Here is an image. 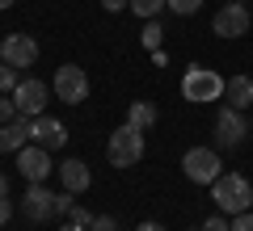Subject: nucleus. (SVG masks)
Listing matches in <instances>:
<instances>
[{"mask_svg":"<svg viewBox=\"0 0 253 231\" xmlns=\"http://www.w3.org/2000/svg\"><path fill=\"white\" fill-rule=\"evenodd\" d=\"M249 126H253V118H249Z\"/></svg>","mask_w":253,"mask_h":231,"instance_id":"nucleus-34","label":"nucleus"},{"mask_svg":"<svg viewBox=\"0 0 253 231\" xmlns=\"http://www.w3.org/2000/svg\"><path fill=\"white\" fill-rule=\"evenodd\" d=\"M30 143H38V147H46V151H59L63 143H68V126H63L59 118L42 114V118H34V131H30Z\"/></svg>","mask_w":253,"mask_h":231,"instance_id":"nucleus-12","label":"nucleus"},{"mask_svg":"<svg viewBox=\"0 0 253 231\" xmlns=\"http://www.w3.org/2000/svg\"><path fill=\"white\" fill-rule=\"evenodd\" d=\"M161 34H165V30H161V21H144V46H148V51H161Z\"/></svg>","mask_w":253,"mask_h":231,"instance_id":"nucleus-18","label":"nucleus"},{"mask_svg":"<svg viewBox=\"0 0 253 231\" xmlns=\"http://www.w3.org/2000/svg\"><path fill=\"white\" fill-rule=\"evenodd\" d=\"M17 114L21 109H17V101H13V93H0V126H9Z\"/></svg>","mask_w":253,"mask_h":231,"instance_id":"nucleus-19","label":"nucleus"},{"mask_svg":"<svg viewBox=\"0 0 253 231\" xmlns=\"http://www.w3.org/2000/svg\"><path fill=\"white\" fill-rule=\"evenodd\" d=\"M101 9L106 13H123V9H131V0H101Z\"/></svg>","mask_w":253,"mask_h":231,"instance_id":"nucleus-27","label":"nucleus"},{"mask_svg":"<svg viewBox=\"0 0 253 231\" xmlns=\"http://www.w3.org/2000/svg\"><path fill=\"white\" fill-rule=\"evenodd\" d=\"M21 214H26L30 223H46L55 219V194L46 185H30L26 198H21Z\"/></svg>","mask_w":253,"mask_h":231,"instance_id":"nucleus-11","label":"nucleus"},{"mask_svg":"<svg viewBox=\"0 0 253 231\" xmlns=\"http://www.w3.org/2000/svg\"><path fill=\"white\" fill-rule=\"evenodd\" d=\"M249 26H253V17H249V9H245V0H228L224 9L211 17V34L215 38H245Z\"/></svg>","mask_w":253,"mask_h":231,"instance_id":"nucleus-7","label":"nucleus"},{"mask_svg":"<svg viewBox=\"0 0 253 231\" xmlns=\"http://www.w3.org/2000/svg\"><path fill=\"white\" fill-rule=\"evenodd\" d=\"M126 122H131V126H135V131H152V126H156V105H152V101H131V109H126Z\"/></svg>","mask_w":253,"mask_h":231,"instance_id":"nucleus-16","label":"nucleus"},{"mask_svg":"<svg viewBox=\"0 0 253 231\" xmlns=\"http://www.w3.org/2000/svg\"><path fill=\"white\" fill-rule=\"evenodd\" d=\"M211 198H215L219 214H245L253 206V185L241 172H219V181L211 185Z\"/></svg>","mask_w":253,"mask_h":231,"instance_id":"nucleus-3","label":"nucleus"},{"mask_svg":"<svg viewBox=\"0 0 253 231\" xmlns=\"http://www.w3.org/2000/svg\"><path fill=\"white\" fill-rule=\"evenodd\" d=\"M59 231H89V227H81V223H72V219H68V223H63Z\"/></svg>","mask_w":253,"mask_h":231,"instance_id":"nucleus-30","label":"nucleus"},{"mask_svg":"<svg viewBox=\"0 0 253 231\" xmlns=\"http://www.w3.org/2000/svg\"><path fill=\"white\" fill-rule=\"evenodd\" d=\"M106 160L114 164V168H135V164L144 160V131H135L131 122H123L118 131H110Z\"/></svg>","mask_w":253,"mask_h":231,"instance_id":"nucleus-2","label":"nucleus"},{"mask_svg":"<svg viewBox=\"0 0 253 231\" xmlns=\"http://www.w3.org/2000/svg\"><path fill=\"white\" fill-rule=\"evenodd\" d=\"M13 4H17V0H0V9H13Z\"/></svg>","mask_w":253,"mask_h":231,"instance_id":"nucleus-32","label":"nucleus"},{"mask_svg":"<svg viewBox=\"0 0 253 231\" xmlns=\"http://www.w3.org/2000/svg\"><path fill=\"white\" fill-rule=\"evenodd\" d=\"M59 177H63V189H68V194H84V189L93 185V172H89L84 160H63L59 164Z\"/></svg>","mask_w":253,"mask_h":231,"instance_id":"nucleus-15","label":"nucleus"},{"mask_svg":"<svg viewBox=\"0 0 253 231\" xmlns=\"http://www.w3.org/2000/svg\"><path fill=\"white\" fill-rule=\"evenodd\" d=\"M245 134H253V126L245 122V114H241V109H232V105H224L215 114V147L219 151H232V147H241V143H245Z\"/></svg>","mask_w":253,"mask_h":231,"instance_id":"nucleus-6","label":"nucleus"},{"mask_svg":"<svg viewBox=\"0 0 253 231\" xmlns=\"http://www.w3.org/2000/svg\"><path fill=\"white\" fill-rule=\"evenodd\" d=\"M21 84V76H17V67H9V63H0V93H13Z\"/></svg>","mask_w":253,"mask_h":231,"instance_id":"nucleus-20","label":"nucleus"},{"mask_svg":"<svg viewBox=\"0 0 253 231\" xmlns=\"http://www.w3.org/2000/svg\"><path fill=\"white\" fill-rule=\"evenodd\" d=\"M224 101H228L232 109H241V114H245V109H253V80L245 76V71H241V76H228Z\"/></svg>","mask_w":253,"mask_h":231,"instance_id":"nucleus-14","label":"nucleus"},{"mask_svg":"<svg viewBox=\"0 0 253 231\" xmlns=\"http://www.w3.org/2000/svg\"><path fill=\"white\" fill-rule=\"evenodd\" d=\"M203 231H232V219H219V214H211V219L203 223Z\"/></svg>","mask_w":253,"mask_h":231,"instance_id":"nucleus-25","label":"nucleus"},{"mask_svg":"<svg viewBox=\"0 0 253 231\" xmlns=\"http://www.w3.org/2000/svg\"><path fill=\"white\" fill-rule=\"evenodd\" d=\"M72 206H76V194H55V214H72Z\"/></svg>","mask_w":253,"mask_h":231,"instance_id":"nucleus-22","label":"nucleus"},{"mask_svg":"<svg viewBox=\"0 0 253 231\" xmlns=\"http://www.w3.org/2000/svg\"><path fill=\"white\" fill-rule=\"evenodd\" d=\"M68 219H72V223H81V227H93V219H97V214H89L84 206H72V214H68Z\"/></svg>","mask_w":253,"mask_h":231,"instance_id":"nucleus-23","label":"nucleus"},{"mask_svg":"<svg viewBox=\"0 0 253 231\" xmlns=\"http://www.w3.org/2000/svg\"><path fill=\"white\" fill-rule=\"evenodd\" d=\"M232 231H253V210H245V214H232Z\"/></svg>","mask_w":253,"mask_h":231,"instance_id":"nucleus-26","label":"nucleus"},{"mask_svg":"<svg viewBox=\"0 0 253 231\" xmlns=\"http://www.w3.org/2000/svg\"><path fill=\"white\" fill-rule=\"evenodd\" d=\"M17 172L30 181V185H42V181L55 172L51 151H46V147H38V143H26V147L17 151Z\"/></svg>","mask_w":253,"mask_h":231,"instance_id":"nucleus-8","label":"nucleus"},{"mask_svg":"<svg viewBox=\"0 0 253 231\" xmlns=\"http://www.w3.org/2000/svg\"><path fill=\"white\" fill-rule=\"evenodd\" d=\"M181 172H186L194 185H215L224 164H219V147H190L181 156Z\"/></svg>","mask_w":253,"mask_h":231,"instance_id":"nucleus-4","label":"nucleus"},{"mask_svg":"<svg viewBox=\"0 0 253 231\" xmlns=\"http://www.w3.org/2000/svg\"><path fill=\"white\" fill-rule=\"evenodd\" d=\"M135 231H165V227H161V223H156V219H148V223H139Z\"/></svg>","mask_w":253,"mask_h":231,"instance_id":"nucleus-29","label":"nucleus"},{"mask_svg":"<svg viewBox=\"0 0 253 231\" xmlns=\"http://www.w3.org/2000/svg\"><path fill=\"white\" fill-rule=\"evenodd\" d=\"M13 101H17V109L26 118H42V109H46V101H51V89H46L42 80H21L17 89H13Z\"/></svg>","mask_w":253,"mask_h":231,"instance_id":"nucleus-10","label":"nucleus"},{"mask_svg":"<svg viewBox=\"0 0 253 231\" xmlns=\"http://www.w3.org/2000/svg\"><path fill=\"white\" fill-rule=\"evenodd\" d=\"M169 9L177 13V17H190V13L203 9V0H169Z\"/></svg>","mask_w":253,"mask_h":231,"instance_id":"nucleus-21","label":"nucleus"},{"mask_svg":"<svg viewBox=\"0 0 253 231\" xmlns=\"http://www.w3.org/2000/svg\"><path fill=\"white\" fill-rule=\"evenodd\" d=\"M51 93L63 101V105H81V101H89V71L76 67V63H63V67L55 71V80H51Z\"/></svg>","mask_w":253,"mask_h":231,"instance_id":"nucleus-5","label":"nucleus"},{"mask_svg":"<svg viewBox=\"0 0 253 231\" xmlns=\"http://www.w3.org/2000/svg\"><path fill=\"white\" fill-rule=\"evenodd\" d=\"M0 63H9V67H34L38 63V42L30 34H9L0 38Z\"/></svg>","mask_w":253,"mask_h":231,"instance_id":"nucleus-9","label":"nucleus"},{"mask_svg":"<svg viewBox=\"0 0 253 231\" xmlns=\"http://www.w3.org/2000/svg\"><path fill=\"white\" fill-rule=\"evenodd\" d=\"M9 219H13V202H9V198H0V227H4Z\"/></svg>","mask_w":253,"mask_h":231,"instance_id":"nucleus-28","label":"nucleus"},{"mask_svg":"<svg viewBox=\"0 0 253 231\" xmlns=\"http://www.w3.org/2000/svg\"><path fill=\"white\" fill-rule=\"evenodd\" d=\"M89 231H118V223H114V214H97Z\"/></svg>","mask_w":253,"mask_h":231,"instance_id":"nucleus-24","label":"nucleus"},{"mask_svg":"<svg viewBox=\"0 0 253 231\" xmlns=\"http://www.w3.org/2000/svg\"><path fill=\"white\" fill-rule=\"evenodd\" d=\"M30 131H34V118L17 114L9 126H0V151H4V156H17V151L30 143Z\"/></svg>","mask_w":253,"mask_h":231,"instance_id":"nucleus-13","label":"nucleus"},{"mask_svg":"<svg viewBox=\"0 0 253 231\" xmlns=\"http://www.w3.org/2000/svg\"><path fill=\"white\" fill-rule=\"evenodd\" d=\"M224 76H219L215 67H203V63H194V67H186V76H181V97L190 101V105H207V101H224Z\"/></svg>","mask_w":253,"mask_h":231,"instance_id":"nucleus-1","label":"nucleus"},{"mask_svg":"<svg viewBox=\"0 0 253 231\" xmlns=\"http://www.w3.org/2000/svg\"><path fill=\"white\" fill-rule=\"evenodd\" d=\"M161 9H169V0H131V13H135V17H144V21H152Z\"/></svg>","mask_w":253,"mask_h":231,"instance_id":"nucleus-17","label":"nucleus"},{"mask_svg":"<svg viewBox=\"0 0 253 231\" xmlns=\"http://www.w3.org/2000/svg\"><path fill=\"white\" fill-rule=\"evenodd\" d=\"M190 231H203V227H190Z\"/></svg>","mask_w":253,"mask_h":231,"instance_id":"nucleus-33","label":"nucleus"},{"mask_svg":"<svg viewBox=\"0 0 253 231\" xmlns=\"http://www.w3.org/2000/svg\"><path fill=\"white\" fill-rule=\"evenodd\" d=\"M0 198H9V177H0Z\"/></svg>","mask_w":253,"mask_h":231,"instance_id":"nucleus-31","label":"nucleus"}]
</instances>
